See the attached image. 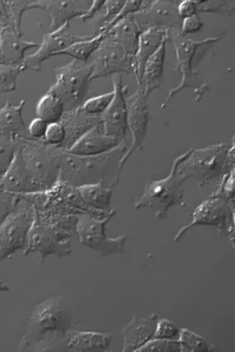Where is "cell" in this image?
Listing matches in <instances>:
<instances>
[{
	"label": "cell",
	"mask_w": 235,
	"mask_h": 352,
	"mask_svg": "<svg viewBox=\"0 0 235 352\" xmlns=\"http://www.w3.org/2000/svg\"><path fill=\"white\" fill-rule=\"evenodd\" d=\"M60 170L49 156L43 140L24 138L12 164L5 173V186L18 195L49 191L57 183Z\"/></svg>",
	"instance_id": "cell-1"
},
{
	"label": "cell",
	"mask_w": 235,
	"mask_h": 352,
	"mask_svg": "<svg viewBox=\"0 0 235 352\" xmlns=\"http://www.w3.org/2000/svg\"><path fill=\"white\" fill-rule=\"evenodd\" d=\"M74 314L63 297H51L36 304L29 329L21 338V351H64V338L71 330Z\"/></svg>",
	"instance_id": "cell-2"
},
{
	"label": "cell",
	"mask_w": 235,
	"mask_h": 352,
	"mask_svg": "<svg viewBox=\"0 0 235 352\" xmlns=\"http://www.w3.org/2000/svg\"><path fill=\"white\" fill-rule=\"evenodd\" d=\"M127 148V144H122L99 156L81 157L49 145V153L60 170L61 178L74 188L98 183L117 186L119 173L122 171L120 160Z\"/></svg>",
	"instance_id": "cell-3"
},
{
	"label": "cell",
	"mask_w": 235,
	"mask_h": 352,
	"mask_svg": "<svg viewBox=\"0 0 235 352\" xmlns=\"http://www.w3.org/2000/svg\"><path fill=\"white\" fill-rule=\"evenodd\" d=\"M77 218L78 216L43 214L34 210V219L24 249L25 257L37 252L39 263L43 264L49 254H57L58 257L71 254V239L77 236Z\"/></svg>",
	"instance_id": "cell-4"
},
{
	"label": "cell",
	"mask_w": 235,
	"mask_h": 352,
	"mask_svg": "<svg viewBox=\"0 0 235 352\" xmlns=\"http://www.w3.org/2000/svg\"><path fill=\"white\" fill-rule=\"evenodd\" d=\"M234 135L231 142L214 144L208 148H192L191 153L179 165V173L187 179H195L199 188L221 179L234 168Z\"/></svg>",
	"instance_id": "cell-5"
},
{
	"label": "cell",
	"mask_w": 235,
	"mask_h": 352,
	"mask_svg": "<svg viewBox=\"0 0 235 352\" xmlns=\"http://www.w3.org/2000/svg\"><path fill=\"white\" fill-rule=\"evenodd\" d=\"M192 148L173 160L170 175L160 180H148L142 196L135 198L134 209L147 208L155 213V219L164 221L168 218V211L175 205L186 206L183 201L187 178L179 173V165L186 160Z\"/></svg>",
	"instance_id": "cell-6"
},
{
	"label": "cell",
	"mask_w": 235,
	"mask_h": 352,
	"mask_svg": "<svg viewBox=\"0 0 235 352\" xmlns=\"http://www.w3.org/2000/svg\"><path fill=\"white\" fill-rule=\"evenodd\" d=\"M172 44L175 50V70L179 71L181 74V80L177 87L170 89L168 94L165 97V102H162L161 109L168 105L170 99L175 97V94L185 90V89H193L194 91V100L197 102H201L203 96L206 94L207 91L210 90V82L199 74V72L193 69V58L195 57L197 50L200 46L212 45L214 43H218L220 38L210 37L203 39V41H193L191 38H187L183 36L181 33H175L170 37Z\"/></svg>",
	"instance_id": "cell-7"
},
{
	"label": "cell",
	"mask_w": 235,
	"mask_h": 352,
	"mask_svg": "<svg viewBox=\"0 0 235 352\" xmlns=\"http://www.w3.org/2000/svg\"><path fill=\"white\" fill-rule=\"evenodd\" d=\"M92 65L89 62L72 59L65 66L54 70L56 79L49 87V92L56 94L64 104L66 111H72L84 104L89 94Z\"/></svg>",
	"instance_id": "cell-8"
},
{
	"label": "cell",
	"mask_w": 235,
	"mask_h": 352,
	"mask_svg": "<svg viewBox=\"0 0 235 352\" xmlns=\"http://www.w3.org/2000/svg\"><path fill=\"white\" fill-rule=\"evenodd\" d=\"M191 224L179 230L175 243L181 239L188 230L197 226H212L218 229L219 236H226L234 250V201H230L220 193H211L192 213Z\"/></svg>",
	"instance_id": "cell-9"
},
{
	"label": "cell",
	"mask_w": 235,
	"mask_h": 352,
	"mask_svg": "<svg viewBox=\"0 0 235 352\" xmlns=\"http://www.w3.org/2000/svg\"><path fill=\"white\" fill-rule=\"evenodd\" d=\"M34 219V208L26 198L0 224V262L11 258L16 251L25 249Z\"/></svg>",
	"instance_id": "cell-10"
},
{
	"label": "cell",
	"mask_w": 235,
	"mask_h": 352,
	"mask_svg": "<svg viewBox=\"0 0 235 352\" xmlns=\"http://www.w3.org/2000/svg\"><path fill=\"white\" fill-rule=\"evenodd\" d=\"M111 218H97L89 214L78 216L76 232L81 245L89 248L102 257L125 254L127 234L117 237L106 236V224Z\"/></svg>",
	"instance_id": "cell-11"
},
{
	"label": "cell",
	"mask_w": 235,
	"mask_h": 352,
	"mask_svg": "<svg viewBox=\"0 0 235 352\" xmlns=\"http://www.w3.org/2000/svg\"><path fill=\"white\" fill-rule=\"evenodd\" d=\"M89 62L92 65L91 82L94 79L113 77L114 74H132L137 77L134 57L126 54L125 50L109 37V34L89 58Z\"/></svg>",
	"instance_id": "cell-12"
},
{
	"label": "cell",
	"mask_w": 235,
	"mask_h": 352,
	"mask_svg": "<svg viewBox=\"0 0 235 352\" xmlns=\"http://www.w3.org/2000/svg\"><path fill=\"white\" fill-rule=\"evenodd\" d=\"M125 102L126 110H127V124L130 129L132 143L120 160L122 168L134 151L144 150V140H145L147 126L150 122L148 104L142 87H138L133 94H126Z\"/></svg>",
	"instance_id": "cell-13"
},
{
	"label": "cell",
	"mask_w": 235,
	"mask_h": 352,
	"mask_svg": "<svg viewBox=\"0 0 235 352\" xmlns=\"http://www.w3.org/2000/svg\"><path fill=\"white\" fill-rule=\"evenodd\" d=\"M114 98L107 110L100 115V129L107 137H112L120 143H128L127 132L130 131L127 124L125 96L128 87L122 85V76L113 78Z\"/></svg>",
	"instance_id": "cell-14"
},
{
	"label": "cell",
	"mask_w": 235,
	"mask_h": 352,
	"mask_svg": "<svg viewBox=\"0 0 235 352\" xmlns=\"http://www.w3.org/2000/svg\"><path fill=\"white\" fill-rule=\"evenodd\" d=\"M96 36H97L96 33L89 36H81L78 33L72 32L69 29V24H65L54 32L46 33L37 52L25 57L23 65L26 70L41 71L45 60H47L53 56H56L58 52L67 49L69 46L74 45L76 43L89 41Z\"/></svg>",
	"instance_id": "cell-15"
},
{
	"label": "cell",
	"mask_w": 235,
	"mask_h": 352,
	"mask_svg": "<svg viewBox=\"0 0 235 352\" xmlns=\"http://www.w3.org/2000/svg\"><path fill=\"white\" fill-rule=\"evenodd\" d=\"M177 0H153L150 8L133 14L134 21L140 31L147 29H177L181 25V18L178 14Z\"/></svg>",
	"instance_id": "cell-16"
},
{
	"label": "cell",
	"mask_w": 235,
	"mask_h": 352,
	"mask_svg": "<svg viewBox=\"0 0 235 352\" xmlns=\"http://www.w3.org/2000/svg\"><path fill=\"white\" fill-rule=\"evenodd\" d=\"M30 10H41L51 16L49 32H54L61 26L69 24L71 19L80 18L86 10L74 0H31Z\"/></svg>",
	"instance_id": "cell-17"
},
{
	"label": "cell",
	"mask_w": 235,
	"mask_h": 352,
	"mask_svg": "<svg viewBox=\"0 0 235 352\" xmlns=\"http://www.w3.org/2000/svg\"><path fill=\"white\" fill-rule=\"evenodd\" d=\"M122 144L125 143H120L115 138L104 135L100 129V124H98L81 135L80 138L66 151L76 156L94 157L111 151Z\"/></svg>",
	"instance_id": "cell-18"
},
{
	"label": "cell",
	"mask_w": 235,
	"mask_h": 352,
	"mask_svg": "<svg viewBox=\"0 0 235 352\" xmlns=\"http://www.w3.org/2000/svg\"><path fill=\"white\" fill-rule=\"evenodd\" d=\"M159 316L152 314L146 318L133 317L122 328L124 335V352H137L142 345L155 336V328L158 323Z\"/></svg>",
	"instance_id": "cell-19"
},
{
	"label": "cell",
	"mask_w": 235,
	"mask_h": 352,
	"mask_svg": "<svg viewBox=\"0 0 235 352\" xmlns=\"http://www.w3.org/2000/svg\"><path fill=\"white\" fill-rule=\"evenodd\" d=\"M113 340L112 333L69 330L64 338V351L104 352L110 351Z\"/></svg>",
	"instance_id": "cell-20"
},
{
	"label": "cell",
	"mask_w": 235,
	"mask_h": 352,
	"mask_svg": "<svg viewBox=\"0 0 235 352\" xmlns=\"http://www.w3.org/2000/svg\"><path fill=\"white\" fill-rule=\"evenodd\" d=\"M59 123L64 126L66 132L65 140L57 148L69 150L81 135L100 124V115H89L80 107L72 111H66Z\"/></svg>",
	"instance_id": "cell-21"
},
{
	"label": "cell",
	"mask_w": 235,
	"mask_h": 352,
	"mask_svg": "<svg viewBox=\"0 0 235 352\" xmlns=\"http://www.w3.org/2000/svg\"><path fill=\"white\" fill-rule=\"evenodd\" d=\"M33 41L23 39L12 26L0 30V56L1 64L6 65H23L25 59V51L37 47Z\"/></svg>",
	"instance_id": "cell-22"
},
{
	"label": "cell",
	"mask_w": 235,
	"mask_h": 352,
	"mask_svg": "<svg viewBox=\"0 0 235 352\" xmlns=\"http://www.w3.org/2000/svg\"><path fill=\"white\" fill-rule=\"evenodd\" d=\"M168 41H170V32L167 33L164 38L160 47L147 59L145 67H144L142 85L138 87H142L146 98L150 97L152 92H155L157 89L160 87L162 80H164V62H165L166 44Z\"/></svg>",
	"instance_id": "cell-23"
},
{
	"label": "cell",
	"mask_w": 235,
	"mask_h": 352,
	"mask_svg": "<svg viewBox=\"0 0 235 352\" xmlns=\"http://www.w3.org/2000/svg\"><path fill=\"white\" fill-rule=\"evenodd\" d=\"M168 32L170 31H164V30L147 29L140 33L138 51L134 57L135 67H137L135 79L138 82V87L142 85V72H144V67H145L147 59L160 47L164 38Z\"/></svg>",
	"instance_id": "cell-24"
},
{
	"label": "cell",
	"mask_w": 235,
	"mask_h": 352,
	"mask_svg": "<svg viewBox=\"0 0 235 352\" xmlns=\"http://www.w3.org/2000/svg\"><path fill=\"white\" fill-rule=\"evenodd\" d=\"M140 33L142 31L134 21L133 14H130L114 25L113 28L109 31V37L117 41L128 56L135 57L138 51Z\"/></svg>",
	"instance_id": "cell-25"
},
{
	"label": "cell",
	"mask_w": 235,
	"mask_h": 352,
	"mask_svg": "<svg viewBox=\"0 0 235 352\" xmlns=\"http://www.w3.org/2000/svg\"><path fill=\"white\" fill-rule=\"evenodd\" d=\"M26 100L23 99L18 105L11 102H5L4 107L0 109V133L18 137V138H30L27 129L23 120V109Z\"/></svg>",
	"instance_id": "cell-26"
},
{
	"label": "cell",
	"mask_w": 235,
	"mask_h": 352,
	"mask_svg": "<svg viewBox=\"0 0 235 352\" xmlns=\"http://www.w3.org/2000/svg\"><path fill=\"white\" fill-rule=\"evenodd\" d=\"M114 188L106 183L98 184L81 185L78 186L77 191L81 199L87 206L104 212H113L111 208V199L113 195Z\"/></svg>",
	"instance_id": "cell-27"
},
{
	"label": "cell",
	"mask_w": 235,
	"mask_h": 352,
	"mask_svg": "<svg viewBox=\"0 0 235 352\" xmlns=\"http://www.w3.org/2000/svg\"><path fill=\"white\" fill-rule=\"evenodd\" d=\"M64 113H65V109L60 98L49 91L39 99V102L36 105L37 118L43 119L49 124L59 123Z\"/></svg>",
	"instance_id": "cell-28"
},
{
	"label": "cell",
	"mask_w": 235,
	"mask_h": 352,
	"mask_svg": "<svg viewBox=\"0 0 235 352\" xmlns=\"http://www.w3.org/2000/svg\"><path fill=\"white\" fill-rule=\"evenodd\" d=\"M107 34H109V31L98 33L97 36L92 38V39L76 43L74 45L69 46L67 49L58 52L56 56L66 54V56L74 57V59H76V60H80V62L84 63L89 62V58L92 57V54L97 51L99 45L102 44V41L107 37Z\"/></svg>",
	"instance_id": "cell-29"
},
{
	"label": "cell",
	"mask_w": 235,
	"mask_h": 352,
	"mask_svg": "<svg viewBox=\"0 0 235 352\" xmlns=\"http://www.w3.org/2000/svg\"><path fill=\"white\" fill-rule=\"evenodd\" d=\"M23 140L24 138L0 133V180L12 164L16 151L21 148Z\"/></svg>",
	"instance_id": "cell-30"
},
{
	"label": "cell",
	"mask_w": 235,
	"mask_h": 352,
	"mask_svg": "<svg viewBox=\"0 0 235 352\" xmlns=\"http://www.w3.org/2000/svg\"><path fill=\"white\" fill-rule=\"evenodd\" d=\"M178 342L181 346V352H210L214 350V348L210 343H207L203 337L199 336L188 329L181 328Z\"/></svg>",
	"instance_id": "cell-31"
},
{
	"label": "cell",
	"mask_w": 235,
	"mask_h": 352,
	"mask_svg": "<svg viewBox=\"0 0 235 352\" xmlns=\"http://www.w3.org/2000/svg\"><path fill=\"white\" fill-rule=\"evenodd\" d=\"M197 11L232 16L235 12V1L233 0H197Z\"/></svg>",
	"instance_id": "cell-32"
},
{
	"label": "cell",
	"mask_w": 235,
	"mask_h": 352,
	"mask_svg": "<svg viewBox=\"0 0 235 352\" xmlns=\"http://www.w3.org/2000/svg\"><path fill=\"white\" fill-rule=\"evenodd\" d=\"M26 70L24 65L0 64V94L16 90V79Z\"/></svg>",
	"instance_id": "cell-33"
},
{
	"label": "cell",
	"mask_w": 235,
	"mask_h": 352,
	"mask_svg": "<svg viewBox=\"0 0 235 352\" xmlns=\"http://www.w3.org/2000/svg\"><path fill=\"white\" fill-rule=\"evenodd\" d=\"M114 98V91L107 92V94H102V96H97L93 98H89L84 102L81 105V110L89 113V115H102L104 113L107 107H110L111 102Z\"/></svg>",
	"instance_id": "cell-34"
},
{
	"label": "cell",
	"mask_w": 235,
	"mask_h": 352,
	"mask_svg": "<svg viewBox=\"0 0 235 352\" xmlns=\"http://www.w3.org/2000/svg\"><path fill=\"white\" fill-rule=\"evenodd\" d=\"M6 8L12 21L13 29L19 34L21 33V18L26 11H29L31 0H5Z\"/></svg>",
	"instance_id": "cell-35"
},
{
	"label": "cell",
	"mask_w": 235,
	"mask_h": 352,
	"mask_svg": "<svg viewBox=\"0 0 235 352\" xmlns=\"http://www.w3.org/2000/svg\"><path fill=\"white\" fill-rule=\"evenodd\" d=\"M137 352H181V346L178 340L152 338L146 344L139 348Z\"/></svg>",
	"instance_id": "cell-36"
},
{
	"label": "cell",
	"mask_w": 235,
	"mask_h": 352,
	"mask_svg": "<svg viewBox=\"0 0 235 352\" xmlns=\"http://www.w3.org/2000/svg\"><path fill=\"white\" fill-rule=\"evenodd\" d=\"M21 199V196L10 192L0 186V224L6 219L8 214L16 209V204Z\"/></svg>",
	"instance_id": "cell-37"
},
{
	"label": "cell",
	"mask_w": 235,
	"mask_h": 352,
	"mask_svg": "<svg viewBox=\"0 0 235 352\" xmlns=\"http://www.w3.org/2000/svg\"><path fill=\"white\" fill-rule=\"evenodd\" d=\"M180 332H181V328H179L177 324L165 318H159L153 338L178 340Z\"/></svg>",
	"instance_id": "cell-38"
},
{
	"label": "cell",
	"mask_w": 235,
	"mask_h": 352,
	"mask_svg": "<svg viewBox=\"0 0 235 352\" xmlns=\"http://www.w3.org/2000/svg\"><path fill=\"white\" fill-rule=\"evenodd\" d=\"M124 5H125L124 0H107V1H105V5H104V8H106L105 16L100 21L96 34L105 32L106 28L115 19V16L122 11Z\"/></svg>",
	"instance_id": "cell-39"
},
{
	"label": "cell",
	"mask_w": 235,
	"mask_h": 352,
	"mask_svg": "<svg viewBox=\"0 0 235 352\" xmlns=\"http://www.w3.org/2000/svg\"><path fill=\"white\" fill-rule=\"evenodd\" d=\"M65 137V129L60 123H51L47 125V130L43 140L52 146H60L61 144L64 143Z\"/></svg>",
	"instance_id": "cell-40"
},
{
	"label": "cell",
	"mask_w": 235,
	"mask_h": 352,
	"mask_svg": "<svg viewBox=\"0 0 235 352\" xmlns=\"http://www.w3.org/2000/svg\"><path fill=\"white\" fill-rule=\"evenodd\" d=\"M215 191L226 197L230 201H234V168L221 178L219 188Z\"/></svg>",
	"instance_id": "cell-41"
},
{
	"label": "cell",
	"mask_w": 235,
	"mask_h": 352,
	"mask_svg": "<svg viewBox=\"0 0 235 352\" xmlns=\"http://www.w3.org/2000/svg\"><path fill=\"white\" fill-rule=\"evenodd\" d=\"M205 24H203L201 19H200V16L198 14H195V16H190V18H185L181 21V25H180V28H181V34L183 36H186V34H191V33H197L200 31V30L203 29Z\"/></svg>",
	"instance_id": "cell-42"
},
{
	"label": "cell",
	"mask_w": 235,
	"mask_h": 352,
	"mask_svg": "<svg viewBox=\"0 0 235 352\" xmlns=\"http://www.w3.org/2000/svg\"><path fill=\"white\" fill-rule=\"evenodd\" d=\"M49 123L45 122L43 119H33L29 126V135L33 140H43L44 138L46 130H47Z\"/></svg>",
	"instance_id": "cell-43"
},
{
	"label": "cell",
	"mask_w": 235,
	"mask_h": 352,
	"mask_svg": "<svg viewBox=\"0 0 235 352\" xmlns=\"http://www.w3.org/2000/svg\"><path fill=\"white\" fill-rule=\"evenodd\" d=\"M178 14L181 21L185 18H190V16L198 14L197 11V0H183L178 4Z\"/></svg>",
	"instance_id": "cell-44"
},
{
	"label": "cell",
	"mask_w": 235,
	"mask_h": 352,
	"mask_svg": "<svg viewBox=\"0 0 235 352\" xmlns=\"http://www.w3.org/2000/svg\"><path fill=\"white\" fill-rule=\"evenodd\" d=\"M104 5H105V0H93V1L91 3V6H89V10H86V12L80 16V21H82V23L91 21V19L93 18L94 14L104 8Z\"/></svg>",
	"instance_id": "cell-45"
},
{
	"label": "cell",
	"mask_w": 235,
	"mask_h": 352,
	"mask_svg": "<svg viewBox=\"0 0 235 352\" xmlns=\"http://www.w3.org/2000/svg\"><path fill=\"white\" fill-rule=\"evenodd\" d=\"M8 26H12V21H11V16L8 13V8H6L5 0H0V30L8 28Z\"/></svg>",
	"instance_id": "cell-46"
},
{
	"label": "cell",
	"mask_w": 235,
	"mask_h": 352,
	"mask_svg": "<svg viewBox=\"0 0 235 352\" xmlns=\"http://www.w3.org/2000/svg\"><path fill=\"white\" fill-rule=\"evenodd\" d=\"M10 290V287H8V284L5 283L4 279L0 278V291H8Z\"/></svg>",
	"instance_id": "cell-47"
},
{
	"label": "cell",
	"mask_w": 235,
	"mask_h": 352,
	"mask_svg": "<svg viewBox=\"0 0 235 352\" xmlns=\"http://www.w3.org/2000/svg\"><path fill=\"white\" fill-rule=\"evenodd\" d=\"M0 64H1V56H0Z\"/></svg>",
	"instance_id": "cell-48"
}]
</instances>
